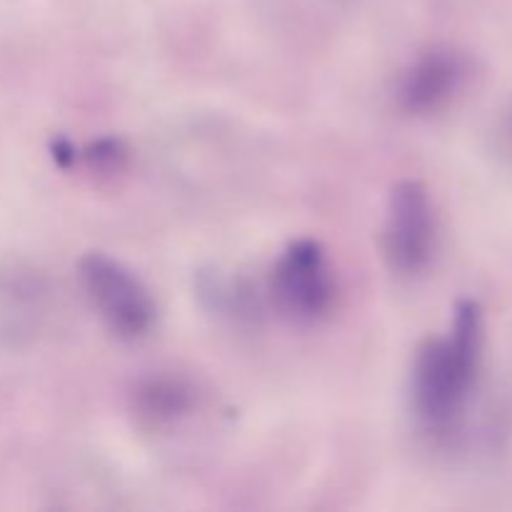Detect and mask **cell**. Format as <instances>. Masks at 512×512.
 I'll return each mask as SVG.
<instances>
[{
    "instance_id": "ba28073f",
    "label": "cell",
    "mask_w": 512,
    "mask_h": 512,
    "mask_svg": "<svg viewBox=\"0 0 512 512\" xmlns=\"http://www.w3.org/2000/svg\"><path fill=\"white\" fill-rule=\"evenodd\" d=\"M493 138H495V150H498L500 158H503L508 165H512V100L505 105L503 113H500L498 123H495V130H493Z\"/></svg>"
},
{
    "instance_id": "277c9868",
    "label": "cell",
    "mask_w": 512,
    "mask_h": 512,
    "mask_svg": "<svg viewBox=\"0 0 512 512\" xmlns=\"http://www.w3.org/2000/svg\"><path fill=\"white\" fill-rule=\"evenodd\" d=\"M268 290L283 318L298 325L323 320L335 303L333 265L323 245L313 238L293 240L275 260Z\"/></svg>"
},
{
    "instance_id": "3957f363",
    "label": "cell",
    "mask_w": 512,
    "mask_h": 512,
    "mask_svg": "<svg viewBox=\"0 0 512 512\" xmlns=\"http://www.w3.org/2000/svg\"><path fill=\"white\" fill-rule=\"evenodd\" d=\"M438 248V215L425 183L415 178L393 185L385 205L380 250L393 273L413 278L428 270Z\"/></svg>"
},
{
    "instance_id": "7a4b0ae2",
    "label": "cell",
    "mask_w": 512,
    "mask_h": 512,
    "mask_svg": "<svg viewBox=\"0 0 512 512\" xmlns=\"http://www.w3.org/2000/svg\"><path fill=\"white\" fill-rule=\"evenodd\" d=\"M78 275L85 298L115 338L140 340L153 330L158 305L128 265L105 253H88L80 258Z\"/></svg>"
},
{
    "instance_id": "52a82bcc",
    "label": "cell",
    "mask_w": 512,
    "mask_h": 512,
    "mask_svg": "<svg viewBox=\"0 0 512 512\" xmlns=\"http://www.w3.org/2000/svg\"><path fill=\"white\" fill-rule=\"evenodd\" d=\"M125 158H128V150H125V145L120 143V140H115V138L100 140V143H95L93 148H90V153H88L90 163H93L95 168H100V170L123 168Z\"/></svg>"
},
{
    "instance_id": "8992f818",
    "label": "cell",
    "mask_w": 512,
    "mask_h": 512,
    "mask_svg": "<svg viewBox=\"0 0 512 512\" xmlns=\"http://www.w3.org/2000/svg\"><path fill=\"white\" fill-rule=\"evenodd\" d=\"M195 408V390L188 380L178 375H153L143 380L133 393V413L140 428L158 430L173 428L188 418Z\"/></svg>"
},
{
    "instance_id": "5b68a950",
    "label": "cell",
    "mask_w": 512,
    "mask_h": 512,
    "mask_svg": "<svg viewBox=\"0 0 512 512\" xmlns=\"http://www.w3.org/2000/svg\"><path fill=\"white\" fill-rule=\"evenodd\" d=\"M470 78V60L450 45L425 50L410 63L398 83V105L408 115L425 118L450 108Z\"/></svg>"
},
{
    "instance_id": "6da1fadb",
    "label": "cell",
    "mask_w": 512,
    "mask_h": 512,
    "mask_svg": "<svg viewBox=\"0 0 512 512\" xmlns=\"http://www.w3.org/2000/svg\"><path fill=\"white\" fill-rule=\"evenodd\" d=\"M483 345V310L475 300H460L448 333L420 345L410 373V405L425 430L445 435L468 413L483 365Z\"/></svg>"
}]
</instances>
